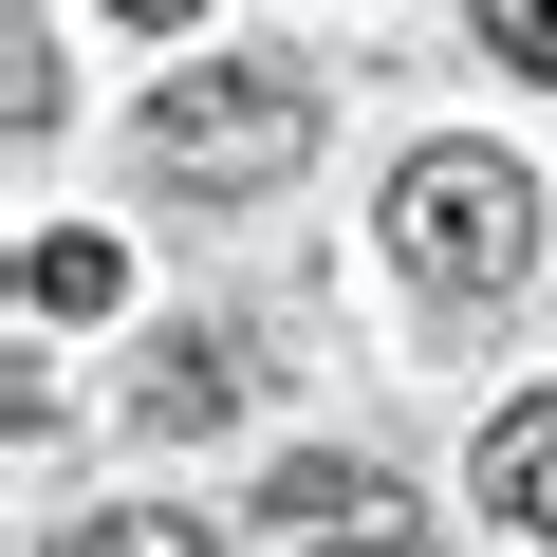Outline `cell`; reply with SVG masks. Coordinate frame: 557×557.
<instances>
[{"mask_svg": "<svg viewBox=\"0 0 557 557\" xmlns=\"http://www.w3.org/2000/svg\"><path fill=\"white\" fill-rule=\"evenodd\" d=\"M38 557H205V520H168V502H112V520H57Z\"/></svg>", "mask_w": 557, "mask_h": 557, "instance_id": "obj_7", "label": "cell"}, {"mask_svg": "<svg viewBox=\"0 0 557 557\" xmlns=\"http://www.w3.org/2000/svg\"><path fill=\"white\" fill-rule=\"evenodd\" d=\"M372 242L428 278V298H502V278L539 260V186H520V149H409Z\"/></svg>", "mask_w": 557, "mask_h": 557, "instance_id": "obj_1", "label": "cell"}, {"mask_svg": "<svg viewBox=\"0 0 557 557\" xmlns=\"http://www.w3.org/2000/svg\"><path fill=\"white\" fill-rule=\"evenodd\" d=\"M483 520H502V539H557V391L483 428Z\"/></svg>", "mask_w": 557, "mask_h": 557, "instance_id": "obj_4", "label": "cell"}, {"mask_svg": "<svg viewBox=\"0 0 557 557\" xmlns=\"http://www.w3.org/2000/svg\"><path fill=\"white\" fill-rule=\"evenodd\" d=\"M112 20H205V0H112Z\"/></svg>", "mask_w": 557, "mask_h": 557, "instance_id": "obj_9", "label": "cell"}, {"mask_svg": "<svg viewBox=\"0 0 557 557\" xmlns=\"http://www.w3.org/2000/svg\"><path fill=\"white\" fill-rule=\"evenodd\" d=\"M483 38H502V57H520V75L557 94V0H483Z\"/></svg>", "mask_w": 557, "mask_h": 557, "instance_id": "obj_8", "label": "cell"}, {"mask_svg": "<svg viewBox=\"0 0 557 557\" xmlns=\"http://www.w3.org/2000/svg\"><path fill=\"white\" fill-rule=\"evenodd\" d=\"M131 131H149L168 186H278V168L317 149V75H298V57H205V75H168Z\"/></svg>", "mask_w": 557, "mask_h": 557, "instance_id": "obj_2", "label": "cell"}, {"mask_svg": "<svg viewBox=\"0 0 557 557\" xmlns=\"http://www.w3.org/2000/svg\"><path fill=\"white\" fill-rule=\"evenodd\" d=\"M260 539H298V557H409V483L391 465H278Z\"/></svg>", "mask_w": 557, "mask_h": 557, "instance_id": "obj_3", "label": "cell"}, {"mask_svg": "<svg viewBox=\"0 0 557 557\" xmlns=\"http://www.w3.org/2000/svg\"><path fill=\"white\" fill-rule=\"evenodd\" d=\"M131 428H223V335H168L149 391H131Z\"/></svg>", "mask_w": 557, "mask_h": 557, "instance_id": "obj_6", "label": "cell"}, {"mask_svg": "<svg viewBox=\"0 0 557 557\" xmlns=\"http://www.w3.org/2000/svg\"><path fill=\"white\" fill-rule=\"evenodd\" d=\"M20 298H38V317H112V298H131V242H94V223H38V242H20Z\"/></svg>", "mask_w": 557, "mask_h": 557, "instance_id": "obj_5", "label": "cell"}]
</instances>
